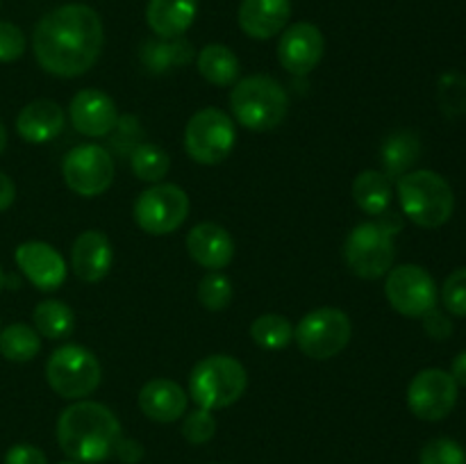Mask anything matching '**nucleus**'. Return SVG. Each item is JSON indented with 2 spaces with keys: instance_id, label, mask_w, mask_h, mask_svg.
I'll return each instance as SVG.
<instances>
[{
  "instance_id": "13",
  "label": "nucleus",
  "mask_w": 466,
  "mask_h": 464,
  "mask_svg": "<svg viewBox=\"0 0 466 464\" xmlns=\"http://www.w3.org/2000/svg\"><path fill=\"white\" fill-rule=\"evenodd\" d=\"M458 382L449 371L423 368L408 387L410 412L423 421H441L458 403Z\"/></svg>"
},
{
  "instance_id": "19",
  "label": "nucleus",
  "mask_w": 466,
  "mask_h": 464,
  "mask_svg": "<svg viewBox=\"0 0 466 464\" xmlns=\"http://www.w3.org/2000/svg\"><path fill=\"white\" fill-rule=\"evenodd\" d=\"M112 267V244L100 230H86L71 250V268L82 282H100Z\"/></svg>"
},
{
  "instance_id": "34",
  "label": "nucleus",
  "mask_w": 466,
  "mask_h": 464,
  "mask_svg": "<svg viewBox=\"0 0 466 464\" xmlns=\"http://www.w3.org/2000/svg\"><path fill=\"white\" fill-rule=\"evenodd\" d=\"M214 432H217V419L212 417L209 409H194L187 414L185 423H182V435L189 444H208Z\"/></svg>"
},
{
  "instance_id": "7",
  "label": "nucleus",
  "mask_w": 466,
  "mask_h": 464,
  "mask_svg": "<svg viewBox=\"0 0 466 464\" xmlns=\"http://www.w3.org/2000/svg\"><path fill=\"white\" fill-rule=\"evenodd\" d=\"M103 378V367L89 348L77 344L59 346L46 362V380L62 398L80 400L94 394Z\"/></svg>"
},
{
  "instance_id": "38",
  "label": "nucleus",
  "mask_w": 466,
  "mask_h": 464,
  "mask_svg": "<svg viewBox=\"0 0 466 464\" xmlns=\"http://www.w3.org/2000/svg\"><path fill=\"white\" fill-rule=\"evenodd\" d=\"M423 328H426V332L432 339H446L453 332V326H451L449 318L441 312H437L435 308L423 314Z\"/></svg>"
},
{
  "instance_id": "22",
  "label": "nucleus",
  "mask_w": 466,
  "mask_h": 464,
  "mask_svg": "<svg viewBox=\"0 0 466 464\" xmlns=\"http://www.w3.org/2000/svg\"><path fill=\"white\" fill-rule=\"evenodd\" d=\"M198 0H148L146 21L159 39H177L196 21Z\"/></svg>"
},
{
  "instance_id": "10",
  "label": "nucleus",
  "mask_w": 466,
  "mask_h": 464,
  "mask_svg": "<svg viewBox=\"0 0 466 464\" xmlns=\"http://www.w3.org/2000/svg\"><path fill=\"white\" fill-rule=\"evenodd\" d=\"M135 223L144 232L155 237L171 235L185 223L189 214V196L182 187L157 182L150 189L141 191L135 200Z\"/></svg>"
},
{
  "instance_id": "43",
  "label": "nucleus",
  "mask_w": 466,
  "mask_h": 464,
  "mask_svg": "<svg viewBox=\"0 0 466 464\" xmlns=\"http://www.w3.org/2000/svg\"><path fill=\"white\" fill-rule=\"evenodd\" d=\"M5 287V273H3V268H0V289H3Z\"/></svg>"
},
{
  "instance_id": "33",
  "label": "nucleus",
  "mask_w": 466,
  "mask_h": 464,
  "mask_svg": "<svg viewBox=\"0 0 466 464\" xmlns=\"http://www.w3.org/2000/svg\"><path fill=\"white\" fill-rule=\"evenodd\" d=\"M419 464H466V450L455 439L437 437L423 446Z\"/></svg>"
},
{
  "instance_id": "44",
  "label": "nucleus",
  "mask_w": 466,
  "mask_h": 464,
  "mask_svg": "<svg viewBox=\"0 0 466 464\" xmlns=\"http://www.w3.org/2000/svg\"><path fill=\"white\" fill-rule=\"evenodd\" d=\"M59 464H80V462H76V459H64V462H59Z\"/></svg>"
},
{
  "instance_id": "1",
  "label": "nucleus",
  "mask_w": 466,
  "mask_h": 464,
  "mask_svg": "<svg viewBox=\"0 0 466 464\" xmlns=\"http://www.w3.org/2000/svg\"><path fill=\"white\" fill-rule=\"evenodd\" d=\"M105 44L103 21L89 5L71 3L46 14L35 27L32 48L39 66L57 77L89 71Z\"/></svg>"
},
{
  "instance_id": "36",
  "label": "nucleus",
  "mask_w": 466,
  "mask_h": 464,
  "mask_svg": "<svg viewBox=\"0 0 466 464\" xmlns=\"http://www.w3.org/2000/svg\"><path fill=\"white\" fill-rule=\"evenodd\" d=\"M25 53V35L18 25L9 21H0V62H16Z\"/></svg>"
},
{
  "instance_id": "24",
  "label": "nucleus",
  "mask_w": 466,
  "mask_h": 464,
  "mask_svg": "<svg viewBox=\"0 0 466 464\" xmlns=\"http://www.w3.org/2000/svg\"><path fill=\"white\" fill-rule=\"evenodd\" d=\"M421 157V139L412 130H399L385 139L380 148L382 166L387 177H403Z\"/></svg>"
},
{
  "instance_id": "17",
  "label": "nucleus",
  "mask_w": 466,
  "mask_h": 464,
  "mask_svg": "<svg viewBox=\"0 0 466 464\" xmlns=\"http://www.w3.org/2000/svg\"><path fill=\"white\" fill-rule=\"evenodd\" d=\"M187 250L191 259L209 271H221L235 257V241L230 232L214 221L198 223L187 235Z\"/></svg>"
},
{
  "instance_id": "16",
  "label": "nucleus",
  "mask_w": 466,
  "mask_h": 464,
  "mask_svg": "<svg viewBox=\"0 0 466 464\" xmlns=\"http://www.w3.org/2000/svg\"><path fill=\"white\" fill-rule=\"evenodd\" d=\"M73 127L85 136H105L116 127L118 109L112 96L100 89H82L73 96L68 107Z\"/></svg>"
},
{
  "instance_id": "18",
  "label": "nucleus",
  "mask_w": 466,
  "mask_h": 464,
  "mask_svg": "<svg viewBox=\"0 0 466 464\" xmlns=\"http://www.w3.org/2000/svg\"><path fill=\"white\" fill-rule=\"evenodd\" d=\"M187 391L168 378L148 380L139 391V408L150 421L173 423L187 412Z\"/></svg>"
},
{
  "instance_id": "11",
  "label": "nucleus",
  "mask_w": 466,
  "mask_h": 464,
  "mask_svg": "<svg viewBox=\"0 0 466 464\" xmlns=\"http://www.w3.org/2000/svg\"><path fill=\"white\" fill-rule=\"evenodd\" d=\"M62 176L68 189L76 191L77 196L94 198V196L105 194L112 185L114 159L103 146H76L64 155Z\"/></svg>"
},
{
  "instance_id": "27",
  "label": "nucleus",
  "mask_w": 466,
  "mask_h": 464,
  "mask_svg": "<svg viewBox=\"0 0 466 464\" xmlns=\"http://www.w3.org/2000/svg\"><path fill=\"white\" fill-rule=\"evenodd\" d=\"M32 321H35V330L46 339H66L76 328V314L62 300H44L32 312Z\"/></svg>"
},
{
  "instance_id": "14",
  "label": "nucleus",
  "mask_w": 466,
  "mask_h": 464,
  "mask_svg": "<svg viewBox=\"0 0 466 464\" xmlns=\"http://www.w3.org/2000/svg\"><path fill=\"white\" fill-rule=\"evenodd\" d=\"M326 39L314 23H294L282 30L278 44V59L291 76H308L323 59Z\"/></svg>"
},
{
  "instance_id": "9",
  "label": "nucleus",
  "mask_w": 466,
  "mask_h": 464,
  "mask_svg": "<svg viewBox=\"0 0 466 464\" xmlns=\"http://www.w3.org/2000/svg\"><path fill=\"white\" fill-rule=\"evenodd\" d=\"M353 328L349 314L337 308L312 309L294 330L299 348L312 359H330L349 346Z\"/></svg>"
},
{
  "instance_id": "15",
  "label": "nucleus",
  "mask_w": 466,
  "mask_h": 464,
  "mask_svg": "<svg viewBox=\"0 0 466 464\" xmlns=\"http://www.w3.org/2000/svg\"><path fill=\"white\" fill-rule=\"evenodd\" d=\"M23 276L41 291H55L66 280V262L46 241H25L14 253Z\"/></svg>"
},
{
  "instance_id": "8",
  "label": "nucleus",
  "mask_w": 466,
  "mask_h": 464,
  "mask_svg": "<svg viewBox=\"0 0 466 464\" xmlns=\"http://www.w3.org/2000/svg\"><path fill=\"white\" fill-rule=\"evenodd\" d=\"M237 130L223 109L205 107L189 118L185 127V148L194 162L214 166L230 157Z\"/></svg>"
},
{
  "instance_id": "5",
  "label": "nucleus",
  "mask_w": 466,
  "mask_h": 464,
  "mask_svg": "<svg viewBox=\"0 0 466 464\" xmlns=\"http://www.w3.org/2000/svg\"><path fill=\"white\" fill-rule=\"evenodd\" d=\"M399 203L405 217L421 227H440L455 209V196L449 180L440 173L410 171L399 177Z\"/></svg>"
},
{
  "instance_id": "40",
  "label": "nucleus",
  "mask_w": 466,
  "mask_h": 464,
  "mask_svg": "<svg viewBox=\"0 0 466 464\" xmlns=\"http://www.w3.org/2000/svg\"><path fill=\"white\" fill-rule=\"evenodd\" d=\"M14 198H16V185L12 182V177L0 171V212L12 207Z\"/></svg>"
},
{
  "instance_id": "20",
  "label": "nucleus",
  "mask_w": 466,
  "mask_h": 464,
  "mask_svg": "<svg viewBox=\"0 0 466 464\" xmlns=\"http://www.w3.org/2000/svg\"><path fill=\"white\" fill-rule=\"evenodd\" d=\"M66 114L55 100H32L18 112L16 132L27 144H48L64 130Z\"/></svg>"
},
{
  "instance_id": "37",
  "label": "nucleus",
  "mask_w": 466,
  "mask_h": 464,
  "mask_svg": "<svg viewBox=\"0 0 466 464\" xmlns=\"http://www.w3.org/2000/svg\"><path fill=\"white\" fill-rule=\"evenodd\" d=\"M5 464H48V458L41 449L32 444H16L5 455Z\"/></svg>"
},
{
  "instance_id": "25",
  "label": "nucleus",
  "mask_w": 466,
  "mask_h": 464,
  "mask_svg": "<svg viewBox=\"0 0 466 464\" xmlns=\"http://www.w3.org/2000/svg\"><path fill=\"white\" fill-rule=\"evenodd\" d=\"M194 59V48L187 39H150L141 48V62L150 73H167L173 66H187Z\"/></svg>"
},
{
  "instance_id": "31",
  "label": "nucleus",
  "mask_w": 466,
  "mask_h": 464,
  "mask_svg": "<svg viewBox=\"0 0 466 464\" xmlns=\"http://www.w3.org/2000/svg\"><path fill=\"white\" fill-rule=\"evenodd\" d=\"M437 100L446 116L466 114V76L462 73H444L437 82Z\"/></svg>"
},
{
  "instance_id": "2",
  "label": "nucleus",
  "mask_w": 466,
  "mask_h": 464,
  "mask_svg": "<svg viewBox=\"0 0 466 464\" xmlns=\"http://www.w3.org/2000/svg\"><path fill=\"white\" fill-rule=\"evenodd\" d=\"M121 439L116 414L96 400H77L57 419L59 449L80 464H96L114 455Z\"/></svg>"
},
{
  "instance_id": "28",
  "label": "nucleus",
  "mask_w": 466,
  "mask_h": 464,
  "mask_svg": "<svg viewBox=\"0 0 466 464\" xmlns=\"http://www.w3.org/2000/svg\"><path fill=\"white\" fill-rule=\"evenodd\" d=\"M41 337L35 328L25 323H12L0 332V355L9 362H30L39 355Z\"/></svg>"
},
{
  "instance_id": "4",
  "label": "nucleus",
  "mask_w": 466,
  "mask_h": 464,
  "mask_svg": "<svg viewBox=\"0 0 466 464\" xmlns=\"http://www.w3.org/2000/svg\"><path fill=\"white\" fill-rule=\"evenodd\" d=\"M230 107L237 123L255 132H267L280 126L289 112V96L285 86L271 76H250L235 85Z\"/></svg>"
},
{
  "instance_id": "42",
  "label": "nucleus",
  "mask_w": 466,
  "mask_h": 464,
  "mask_svg": "<svg viewBox=\"0 0 466 464\" xmlns=\"http://www.w3.org/2000/svg\"><path fill=\"white\" fill-rule=\"evenodd\" d=\"M5 146H7V130H5L3 121H0V153L5 150Z\"/></svg>"
},
{
  "instance_id": "6",
  "label": "nucleus",
  "mask_w": 466,
  "mask_h": 464,
  "mask_svg": "<svg viewBox=\"0 0 466 464\" xmlns=\"http://www.w3.org/2000/svg\"><path fill=\"white\" fill-rule=\"evenodd\" d=\"M248 376L239 359L230 355H209L200 359L189 376V396L203 409H223L244 396Z\"/></svg>"
},
{
  "instance_id": "23",
  "label": "nucleus",
  "mask_w": 466,
  "mask_h": 464,
  "mask_svg": "<svg viewBox=\"0 0 466 464\" xmlns=\"http://www.w3.org/2000/svg\"><path fill=\"white\" fill-rule=\"evenodd\" d=\"M391 196H394V185H391V177H387L382 171L369 168L355 177L353 200L369 217H382L390 209Z\"/></svg>"
},
{
  "instance_id": "41",
  "label": "nucleus",
  "mask_w": 466,
  "mask_h": 464,
  "mask_svg": "<svg viewBox=\"0 0 466 464\" xmlns=\"http://www.w3.org/2000/svg\"><path fill=\"white\" fill-rule=\"evenodd\" d=\"M451 376L455 378V382H458V385L466 387V350L453 359V371H451Z\"/></svg>"
},
{
  "instance_id": "30",
  "label": "nucleus",
  "mask_w": 466,
  "mask_h": 464,
  "mask_svg": "<svg viewBox=\"0 0 466 464\" xmlns=\"http://www.w3.org/2000/svg\"><path fill=\"white\" fill-rule=\"evenodd\" d=\"M130 166L139 180L159 182L171 168V157L155 144H137L130 153Z\"/></svg>"
},
{
  "instance_id": "3",
  "label": "nucleus",
  "mask_w": 466,
  "mask_h": 464,
  "mask_svg": "<svg viewBox=\"0 0 466 464\" xmlns=\"http://www.w3.org/2000/svg\"><path fill=\"white\" fill-rule=\"evenodd\" d=\"M400 221L387 209L378 221H367L355 226L344 241V259L350 273L364 280H378L387 276L394 267L396 246L394 235Z\"/></svg>"
},
{
  "instance_id": "29",
  "label": "nucleus",
  "mask_w": 466,
  "mask_h": 464,
  "mask_svg": "<svg viewBox=\"0 0 466 464\" xmlns=\"http://www.w3.org/2000/svg\"><path fill=\"white\" fill-rule=\"evenodd\" d=\"M250 339L267 350H280L294 339V328L289 318L280 314H262L250 323Z\"/></svg>"
},
{
  "instance_id": "26",
  "label": "nucleus",
  "mask_w": 466,
  "mask_h": 464,
  "mask_svg": "<svg viewBox=\"0 0 466 464\" xmlns=\"http://www.w3.org/2000/svg\"><path fill=\"white\" fill-rule=\"evenodd\" d=\"M198 73L214 86H230L239 77V59L228 45L209 44L196 57Z\"/></svg>"
},
{
  "instance_id": "35",
  "label": "nucleus",
  "mask_w": 466,
  "mask_h": 464,
  "mask_svg": "<svg viewBox=\"0 0 466 464\" xmlns=\"http://www.w3.org/2000/svg\"><path fill=\"white\" fill-rule=\"evenodd\" d=\"M444 308L455 317H466V268H458L446 277L441 287Z\"/></svg>"
},
{
  "instance_id": "21",
  "label": "nucleus",
  "mask_w": 466,
  "mask_h": 464,
  "mask_svg": "<svg viewBox=\"0 0 466 464\" xmlns=\"http://www.w3.org/2000/svg\"><path fill=\"white\" fill-rule=\"evenodd\" d=\"M289 0H241L239 27L253 39H271L287 27Z\"/></svg>"
},
{
  "instance_id": "12",
  "label": "nucleus",
  "mask_w": 466,
  "mask_h": 464,
  "mask_svg": "<svg viewBox=\"0 0 466 464\" xmlns=\"http://www.w3.org/2000/svg\"><path fill=\"white\" fill-rule=\"evenodd\" d=\"M385 294L391 308L403 317H423L437 305V285L419 264H400L387 273Z\"/></svg>"
},
{
  "instance_id": "39",
  "label": "nucleus",
  "mask_w": 466,
  "mask_h": 464,
  "mask_svg": "<svg viewBox=\"0 0 466 464\" xmlns=\"http://www.w3.org/2000/svg\"><path fill=\"white\" fill-rule=\"evenodd\" d=\"M114 455H116L121 462L137 464L144 458V446H141L139 441L130 439V437H121V439L116 441V446H114Z\"/></svg>"
},
{
  "instance_id": "32",
  "label": "nucleus",
  "mask_w": 466,
  "mask_h": 464,
  "mask_svg": "<svg viewBox=\"0 0 466 464\" xmlns=\"http://www.w3.org/2000/svg\"><path fill=\"white\" fill-rule=\"evenodd\" d=\"M232 300V282L221 271H209L198 285V303L209 312H221Z\"/></svg>"
}]
</instances>
